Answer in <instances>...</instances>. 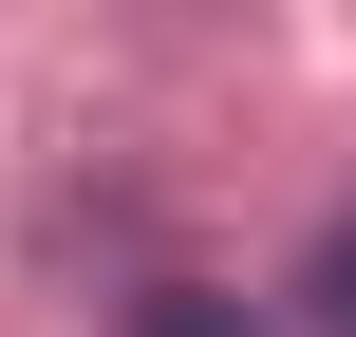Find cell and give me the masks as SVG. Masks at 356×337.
<instances>
[{
    "instance_id": "2",
    "label": "cell",
    "mask_w": 356,
    "mask_h": 337,
    "mask_svg": "<svg viewBox=\"0 0 356 337\" xmlns=\"http://www.w3.org/2000/svg\"><path fill=\"white\" fill-rule=\"evenodd\" d=\"M300 300H319V337H356V206L319 225V263H300Z\"/></svg>"
},
{
    "instance_id": "1",
    "label": "cell",
    "mask_w": 356,
    "mask_h": 337,
    "mask_svg": "<svg viewBox=\"0 0 356 337\" xmlns=\"http://www.w3.org/2000/svg\"><path fill=\"white\" fill-rule=\"evenodd\" d=\"M131 337H263V319H244L225 281H169V300H131Z\"/></svg>"
}]
</instances>
